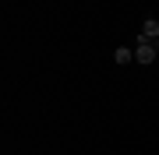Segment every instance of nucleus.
Instances as JSON below:
<instances>
[{
    "label": "nucleus",
    "instance_id": "nucleus-3",
    "mask_svg": "<svg viewBox=\"0 0 159 155\" xmlns=\"http://www.w3.org/2000/svg\"><path fill=\"white\" fill-rule=\"evenodd\" d=\"M113 60H117V63H131V60H134V53L120 46V50H113Z\"/></svg>",
    "mask_w": 159,
    "mask_h": 155
},
{
    "label": "nucleus",
    "instance_id": "nucleus-2",
    "mask_svg": "<svg viewBox=\"0 0 159 155\" xmlns=\"http://www.w3.org/2000/svg\"><path fill=\"white\" fill-rule=\"evenodd\" d=\"M142 39H148V42L159 39V21H156V18H145V25H142Z\"/></svg>",
    "mask_w": 159,
    "mask_h": 155
},
{
    "label": "nucleus",
    "instance_id": "nucleus-1",
    "mask_svg": "<svg viewBox=\"0 0 159 155\" xmlns=\"http://www.w3.org/2000/svg\"><path fill=\"white\" fill-rule=\"evenodd\" d=\"M156 57H159V50L152 46V42H148V39H138V50H134V60L142 63V67H148V63H152Z\"/></svg>",
    "mask_w": 159,
    "mask_h": 155
}]
</instances>
